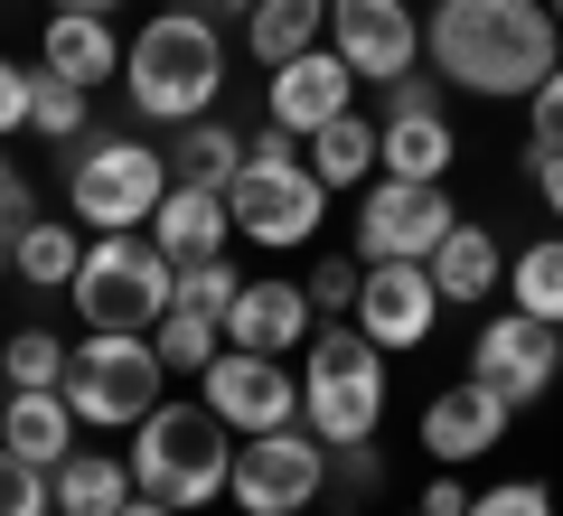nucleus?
<instances>
[{
  "instance_id": "nucleus-12",
  "label": "nucleus",
  "mask_w": 563,
  "mask_h": 516,
  "mask_svg": "<svg viewBox=\"0 0 563 516\" xmlns=\"http://www.w3.org/2000/svg\"><path fill=\"white\" fill-rule=\"evenodd\" d=\"M470 376H488L526 414V404H544V385L563 376V329H554V319H536V310H498L479 329V348H470Z\"/></svg>"
},
{
  "instance_id": "nucleus-13",
  "label": "nucleus",
  "mask_w": 563,
  "mask_h": 516,
  "mask_svg": "<svg viewBox=\"0 0 563 516\" xmlns=\"http://www.w3.org/2000/svg\"><path fill=\"white\" fill-rule=\"evenodd\" d=\"M329 47L357 66V85H395L422 66V20L404 0H329Z\"/></svg>"
},
{
  "instance_id": "nucleus-30",
  "label": "nucleus",
  "mask_w": 563,
  "mask_h": 516,
  "mask_svg": "<svg viewBox=\"0 0 563 516\" xmlns=\"http://www.w3.org/2000/svg\"><path fill=\"white\" fill-rule=\"evenodd\" d=\"M85 85H66V76H47L38 66V85H29V132H47V141H85Z\"/></svg>"
},
{
  "instance_id": "nucleus-45",
  "label": "nucleus",
  "mask_w": 563,
  "mask_h": 516,
  "mask_svg": "<svg viewBox=\"0 0 563 516\" xmlns=\"http://www.w3.org/2000/svg\"><path fill=\"white\" fill-rule=\"evenodd\" d=\"M0 273H10V235H0Z\"/></svg>"
},
{
  "instance_id": "nucleus-38",
  "label": "nucleus",
  "mask_w": 563,
  "mask_h": 516,
  "mask_svg": "<svg viewBox=\"0 0 563 516\" xmlns=\"http://www.w3.org/2000/svg\"><path fill=\"white\" fill-rule=\"evenodd\" d=\"M29 85H38V76H20V57H0V132H20V122H29Z\"/></svg>"
},
{
  "instance_id": "nucleus-19",
  "label": "nucleus",
  "mask_w": 563,
  "mask_h": 516,
  "mask_svg": "<svg viewBox=\"0 0 563 516\" xmlns=\"http://www.w3.org/2000/svg\"><path fill=\"white\" fill-rule=\"evenodd\" d=\"M141 235L161 244L169 263H207V254H225V235H235V217H225V188H179V179H169L161 217L141 226Z\"/></svg>"
},
{
  "instance_id": "nucleus-6",
  "label": "nucleus",
  "mask_w": 563,
  "mask_h": 516,
  "mask_svg": "<svg viewBox=\"0 0 563 516\" xmlns=\"http://www.w3.org/2000/svg\"><path fill=\"white\" fill-rule=\"evenodd\" d=\"M66 207H76V226H95V235H132V226L161 217L169 198V151H151V141L132 132H95V141H66Z\"/></svg>"
},
{
  "instance_id": "nucleus-16",
  "label": "nucleus",
  "mask_w": 563,
  "mask_h": 516,
  "mask_svg": "<svg viewBox=\"0 0 563 516\" xmlns=\"http://www.w3.org/2000/svg\"><path fill=\"white\" fill-rule=\"evenodd\" d=\"M347 319L376 338L385 358H404V348H422L432 319H442V282H432V263H366V292H357Z\"/></svg>"
},
{
  "instance_id": "nucleus-37",
  "label": "nucleus",
  "mask_w": 563,
  "mask_h": 516,
  "mask_svg": "<svg viewBox=\"0 0 563 516\" xmlns=\"http://www.w3.org/2000/svg\"><path fill=\"white\" fill-rule=\"evenodd\" d=\"M376 95H385V113H442V95H451V76H422V66H413V76H395V85H376Z\"/></svg>"
},
{
  "instance_id": "nucleus-15",
  "label": "nucleus",
  "mask_w": 563,
  "mask_h": 516,
  "mask_svg": "<svg viewBox=\"0 0 563 516\" xmlns=\"http://www.w3.org/2000/svg\"><path fill=\"white\" fill-rule=\"evenodd\" d=\"M507 422H517V404L488 376H451L442 395L422 404V451L442 460V470H470V460H488L507 441Z\"/></svg>"
},
{
  "instance_id": "nucleus-22",
  "label": "nucleus",
  "mask_w": 563,
  "mask_h": 516,
  "mask_svg": "<svg viewBox=\"0 0 563 516\" xmlns=\"http://www.w3.org/2000/svg\"><path fill=\"white\" fill-rule=\"evenodd\" d=\"M47 479H57V516H122V507L141 497L122 451H66Z\"/></svg>"
},
{
  "instance_id": "nucleus-11",
  "label": "nucleus",
  "mask_w": 563,
  "mask_h": 516,
  "mask_svg": "<svg viewBox=\"0 0 563 516\" xmlns=\"http://www.w3.org/2000/svg\"><path fill=\"white\" fill-rule=\"evenodd\" d=\"M198 404H207L235 441L282 432V422H301V366L263 358V348H225V358L198 376Z\"/></svg>"
},
{
  "instance_id": "nucleus-48",
  "label": "nucleus",
  "mask_w": 563,
  "mask_h": 516,
  "mask_svg": "<svg viewBox=\"0 0 563 516\" xmlns=\"http://www.w3.org/2000/svg\"><path fill=\"white\" fill-rule=\"evenodd\" d=\"M301 516H310V507H301Z\"/></svg>"
},
{
  "instance_id": "nucleus-46",
  "label": "nucleus",
  "mask_w": 563,
  "mask_h": 516,
  "mask_svg": "<svg viewBox=\"0 0 563 516\" xmlns=\"http://www.w3.org/2000/svg\"><path fill=\"white\" fill-rule=\"evenodd\" d=\"M0 188H10V151H0Z\"/></svg>"
},
{
  "instance_id": "nucleus-20",
  "label": "nucleus",
  "mask_w": 563,
  "mask_h": 516,
  "mask_svg": "<svg viewBox=\"0 0 563 516\" xmlns=\"http://www.w3.org/2000/svg\"><path fill=\"white\" fill-rule=\"evenodd\" d=\"M122 47H132V39H113V20H95V10H57L47 39H38V66L95 95L103 76H122Z\"/></svg>"
},
{
  "instance_id": "nucleus-18",
  "label": "nucleus",
  "mask_w": 563,
  "mask_h": 516,
  "mask_svg": "<svg viewBox=\"0 0 563 516\" xmlns=\"http://www.w3.org/2000/svg\"><path fill=\"white\" fill-rule=\"evenodd\" d=\"M76 404L57 395V385H10V395H0V441H10V451L20 460H38V470H57L66 451H76Z\"/></svg>"
},
{
  "instance_id": "nucleus-25",
  "label": "nucleus",
  "mask_w": 563,
  "mask_h": 516,
  "mask_svg": "<svg viewBox=\"0 0 563 516\" xmlns=\"http://www.w3.org/2000/svg\"><path fill=\"white\" fill-rule=\"evenodd\" d=\"M235 169H244V132H225L217 113L169 132V179L179 188H235Z\"/></svg>"
},
{
  "instance_id": "nucleus-24",
  "label": "nucleus",
  "mask_w": 563,
  "mask_h": 516,
  "mask_svg": "<svg viewBox=\"0 0 563 516\" xmlns=\"http://www.w3.org/2000/svg\"><path fill=\"white\" fill-rule=\"evenodd\" d=\"M310 169H320V188L339 198V188H366L385 169V132L366 113H339V122H320L310 132Z\"/></svg>"
},
{
  "instance_id": "nucleus-27",
  "label": "nucleus",
  "mask_w": 563,
  "mask_h": 516,
  "mask_svg": "<svg viewBox=\"0 0 563 516\" xmlns=\"http://www.w3.org/2000/svg\"><path fill=\"white\" fill-rule=\"evenodd\" d=\"M507 300L563 329V235H536V244H517V254H507Z\"/></svg>"
},
{
  "instance_id": "nucleus-10",
  "label": "nucleus",
  "mask_w": 563,
  "mask_h": 516,
  "mask_svg": "<svg viewBox=\"0 0 563 516\" xmlns=\"http://www.w3.org/2000/svg\"><path fill=\"white\" fill-rule=\"evenodd\" d=\"M461 226L442 179H366L357 188V263H432V244Z\"/></svg>"
},
{
  "instance_id": "nucleus-5",
  "label": "nucleus",
  "mask_w": 563,
  "mask_h": 516,
  "mask_svg": "<svg viewBox=\"0 0 563 516\" xmlns=\"http://www.w3.org/2000/svg\"><path fill=\"white\" fill-rule=\"evenodd\" d=\"M301 422L329 451L376 441V422H385V348L357 319H320V338H310V358H301Z\"/></svg>"
},
{
  "instance_id": "nucleus-39",
  "label": "nucleus",
  "mask_w": 563,
  "mask_h": 516,
  "mask_svg": "<svg viewBox=\"0 0 563 516\" xmlns=\"http://www.w3.org/2000/svg\"><path fill=\"white\" fill-rule=\"evenodd\" d=\"M470 497H479V488H470L461 470H442L432 488H422V516H470Z\"/></svg>"
},
{
  "instance_id": "nucleus-47",
  "label": "nucleus",
  "mask_w": 563,
  "mask_h": 516,
  "mask_svg": "<svg viewBox=\"0 0 563 516\" xmlns=\"http://www.w3.org/2000/svg\"><path fill=\"white\" fill-rule=\"evenodd\" d=\"M544 10H554V29H563V0H544Z\"/></svg>"
},
{
  "instance_id": "nucleus-1",
  "label": "nucleus",
  "mask_w": 563,
  "mask_h": 516,
  "mask_svg": "<svg viewBox=\"0 0 563 516\" xmlns=\"http://www.w3.org/2000/svg\"><path fill=\"white\" fill-rule=\"evenodd\" d=\"M422 57L479 103H526L563 66V29L544 0H442L422 20Z\"/></svg>"
},
{
  "instance_id": "nucleus-40",
  "label": "nucleus",
  "mask_w": 563,
  "mask_h": 516,
  "mask_svg": "<svg viewBox=\"0 0 563 516\" xmlns=\"http://www.w3.org/2000/svg\"><path fill=\"white\" fill-rule=\"evenodd\" d=\"M526 179H536V198L563 217V151H526Z\"/></svg>"
},
{
  "instance_id": "nucleus-26",
  "label": "nucleus",
  "mask_w": 563,
  "mask_h": 516,
  "mask_svg": "<svg viewBox=\"0 0 563 516\" xmlns=\"http://www.w3.org/2000/svg\"><path fill=\"white\" fill-rule=\"evenodd\" d=\"M320 39H329V0H254V20H244V57H263V66L301 57Z\"/></svg>"
},
{
  "instance_id": "nucleus-43",
  "label": "nucleus",
  "mask_w": 563,
  "mask_h": 516,
  "mask_svg": "<svg viewBox=\"0 0 563 516\" xmlns=\"http://www.w3.org/2000/svg\"><path fill=\"white\" fill-rule=\"evenodd\" d=\"M122 516H179V507H169V497H132Z\"/></svg>"
},
{
  "instance_id": "nucleus-42",
  "label": "nucleus",
  "mask_w": 563,
  "mask_h": 516,
  "mask_svg": "<svg viewBox=\"0 0 563 516\" xmlns=\"http://www.w3.org/2000/svg\"><path fill=\"white\" fill-rule=\"evenodd\" d=\"M188 10H198V20H217V29H225V20H235V29L254 20V0H188Z\"/></svg>"
},
{
  "instance_id": "nucleus-28",
  "label": "nucleus",
  "mask_w": 563,
  "mask_h": 516,
  "mask_svg": "<svg viewBox=\"0 0 563 516\" xmlns=\"http://www.w3.org/2000/svg\"><path fill=\"white\" fill-rule=\"evenodd\" d=\"M151 348H161V366H169V376H207V366L225 358V319L179 310V300H169V319L151 329Z\"/></svg>"
},
{
  "instance_id": "nucleus-49",
  "label": "nucleus",
  "mask_w": 563,
  "mask_h": 516,
  "mask_svg": "<svg viewBox=\"0 0 563 516\" xmlns=\"http://www.w3.org/2000/svg\"><path fill=\"white\" fill-rule=\"evenodd\" d=\"M413 516H422V507H413Z\"/></svg>"
},
{
  "instance_id": "nucleus-41",
  "label": "nucleus",
  "mask_w": 563,
  "mask_h": 516,
  "mask_svg": "<svg viewBox=\"0 0 563 516\" xmlns=\"http://www.w3.org/2000/svg\"><path fill=\"white\" fill-rule=\"evenodd\" d=\"M29 226H38V198H29V188H20V179H10V188H0V235L20 244V235H29Z\"/></svg>"
},
{
  "instance_id": "nucleus-34",
  "label": "nucleus",
  "mask_w": 563,
  "mask_h": 516,
  "mask_svg": "<svg viewBox=\"0 0 563 516\" xmlns=\"http://www.w3.org/2000/svg\"><path fill=\"white\" fill-rule=\"evenodd\" d=\"M357 292H366V263L357 254H320V263H310V300H320V319H347Z\"/></svg>"
},
{
  "instance_id": "nucleus-8",
  "label": "nucleus",
  "mask_w": 563,
  "mask_h": 516,
  "mask_svg": "<svg viewBox=\"0 0 563 516\" xmlns=\"http://www.w3.org/2000/svg\"><path fill=\"white\" fill-rule=\"evenodd\" d=\"M161 385H169V366H161V348H151V329H85L76 348H66L57 395L76 404V422L122 432V422H141L161 404Z\"/></svg>"
},
{
  "instance_id": "nucleus-7",
  "label": "nucleus",
  "mask_w": 563,
  "mask_h": 516,
  "mask_svg": "<svg viewBox=\"0 0 563 516\" xmlns=\"http://www.w3.org/2000/svg\"><path fill=\"white\" fill-rule=\"evenodd\" d=\"M169 292H179V263L141 235V226L132 235H95L85 263H76V282H66V300H76L85 329H161Z\"/></svg>"
},
{
  "instance_id": "nucleus-4",
  "label": "nucleus",
  "mask_w": 563,
  "mask_h": 516,
  "mask_svg": "<svg viewBox=\"0 0 563 516\" xmlns=\"http://www.w3.org/2000/svg\"><path fill=\"white\" fill-rule=\"evenodd\" d=\"M291 141H301V132L263 122V132L244 141L235 188H225V217H235L263 254H291V244H310V235L329 226V188H320V169H310Z\"/></svg>"
},
{
  "instance_id": "nucleus-44",
  "label": "nucleus",
  "mask_w": 563,
  "mask_h": 516,
  "mask_svg": "<svg viewBox=\"0 0 563 516\" xmlns=\"http://www.w3.org/2000/svg\"><path fill=\"white\" fill-rule=\"evenodd\" d=\"M57 10H95V20H113V10H122V0H57Z\"/></svg>"
},
{
  "instance_id": "nucleus-36",
  "label": "nucleus",
  "mask_w": 563,
  "mask_h": 516,
  "mask_svg": "<svg viewBox=\"0 0 563 516\" xmlns=\"http://www.w3.org/2000/svg\"><path fill=\"white\" fill-rule=\"evenodd\" d=\"M526 132H536V151H563V66L526 95Z\"/></svg>"
},
{
  "instance_id": "nucleus-17",
  "label": "nucleus",
  "mask_w": 563,
  "mask_h": 516,
  "mask_svg": "<svg viewBox=\"0 0 563 516\" xmlns=\"http://www.w3.org/2000/svg\"><path fill=\"white\" fill-rule=\"evenodd\" d=\"M320 338V300H310V282H244L235 310H225V348H263V358H291V348H310Z\"/></svg>"
},
{
  "instance_id": "nucleus-31",
  "label": "nucleus",
  "mask_w": 563,
  "mask_h": 516,
  "mask_svg": "<svg viewBox=\"0 0 563 516\" xmlns=\"http://www.w3.org/2000/svg\"><path fill=\"white\" fill-rule=\"evenodd\" d=\"M235 292H244V273H235L225 254H207V263H179V292H169V300H179V310L225 319V310H235Z\"/></svg>"
},
{
  "instance_id": "nucleus-23",
  "label": "nucleus",
  "mask_w": 563,
  "mask_h": 516,
  "mask_svg": "<svg viewBox=\"0 0 563 516\" xmlns=\"http://www.w3.org/2000/svg\"><path fill=\"white\" fill-rule=\"evenodd\" d=\"M432 282H442V300H488L507 282V244L488 235V226H451L442 244H432Z\"/></svg>"
},
{
  "instance_id": "nucleus-32",
  "label": "nucleus",
  "mask_w": 563,
  "mask_h": 516,
  "mask_svg": "<svg viewBox=\"0 0 563 516\" xmlns=\"http://www.w3.org/2000/svg\"><path fill=\"white\" fill-rule=\"evenodd\" d=\"M0 516H57V479L0 441Z\"/></svg>"
},
{
  "instance_id": "nucleus-35",
  "label": "nucleus",
  "mask_w": 563,
  "mask_h": 516,
  "mask_svg": "<svg viewBox=\"0 0 563 516\" xmlns=\"http://www.w3.org/2000/svg\"><path fill=\"white\" fill-rule=\"evenodd\" d=\"M470 516H554V488L544 479H498V488L470 497Z\"/></svg>"
},
{
  "instance_id": "nucleus-2",
  "label": "nucleus",
  "mask_w": 563,
  "mask_h": 516,
  "mask_svg": "<svg viewBox=\"0 0 563 516\" xmlns=\"http://www.w3.org/2000/svg\"><path fill=\"white\" fill-rule=\"evenodd\" d=\"M122 95H132L141 122H198L217 113L225 95V39L217 20H198V10H161V20H141L132 47H122Z\"/></svg>"
},
{
  "instance_id": "nucleus-21",
  "label": "nucleus",
  "mask_w": 563,
  "mask_h": 516,
  "mask_svg": "<svg viewBox=\"0 0 563 516\" xmlns=\"http://www.w3.org/2000/svg\"><path fill=\"white\" fill-rule=\"evenodd\" d=\"M376 132H385V169L376 179H451V160H461L451 113H376Z\"/></svg>"
},
{
  "instance_id": "nucleus-33",
  "label": "nucleus",
  "mask_w": 563,
  "mask_h": 516,
  "mask_svg": "<svg viewBox=\"0 0 563 516\" xmlns=\"http://www.w3.org/2000/svg\"><path fill=\"white\" fill-rule=\"evenodd\" d=\"M0 376H10V385H66V338L20 329L10 348H0Z\"/></svg>"
},
{
  "instance_id": "nucleus-9",
  "label": "nucleus",
  "mask_w": 563,
  "mask_h": 516,
  "mask_svg": "<svg viewBox=\"0 0 563 516\" xmlns=\"http://www.w3.org/2000/svg\"><path fill=\"white\" fill-rule=\"evenodd\" d=\"M244 516H301L329 497V441L310 422H282V432H254L235 441V479H225Z\"/></svg>"
},
{
  "instance_id": "nucleus-29",
  "label": "nucleus",
  "mask_w": 563,
  "mask_h": 516,
  "mask_svg": "<svg viewBox=\"0 0 563 516\" xmlns=\"http://www.w3.org/2000/svg\"><path fill=\"white\" fill-rule=\"evenodd\" d=\"M10 263H20V282H38V292H66L85 263V235L76 226H29L20 244H10Z\"/></svg>"
},
{
  "instance_id": "nucleus-3",
  "label": "nucleus",
  "mask_w": 563,
  "mask_h": 516,
  "mask_svg": "<svg viewBox=\"0 0 563 516\" xmlns=\"http://www.w3.org/2000/svg\"><path fill=\"white\" fill-rule=\"evenodd\" d=\"M132 488L141 497H169L179 516L217 507L225 479H235V432H225L207 404H151V414L132 422Z\"/></svg>"
},
{
  "instance_id": "nucleus-14",
  "label": "nucleus",
  "mask_w": 563,
  "mask_h": 516,
  "mask_svg": "<svg viewBox=\"0 0 563 516\" xmlns=\"http://www.w3.org/2000/svg\"><path fill=\"white\" fill-rule=\"evenodd\" d=\"M263 113L282 122V132H320V122H339V113H357V66L339 57V47H301V57H282L273 76H263Z\"/></svg>"
}]
</instances>
